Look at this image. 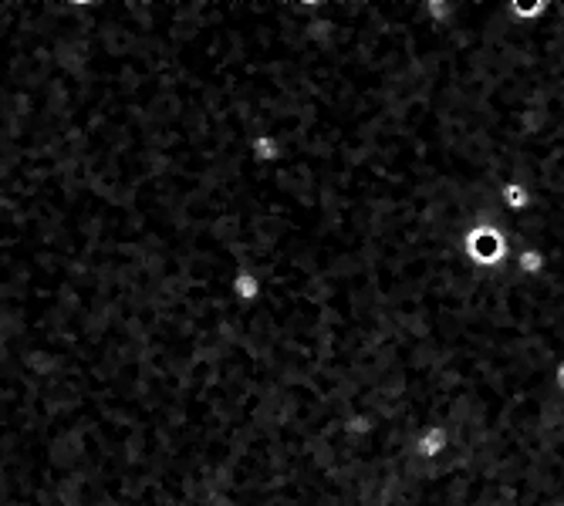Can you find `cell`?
I'll list each match as a JSON object with an SVG mask.
<instances>
[{"label": "cell", "instance_id": "cell-1", "mask_svg": "<svg viewBox=\"0 0 564 506\" xmlns=\"http://www.w3.org/2000/svg\"><path fill=\"white\" fill-rule=\"evenodd\" d=\"M463 253H466V260H470L473 267L497 270V267H503V263L514 257V246H510V240H507L497 227L480 223V227H473V230L463 236Z\"/></svg>", "mask_w": 564, "mask_h": 506}, {"label": "cell", "instance_id": "cell-2", "mask_svg": "<svg viewBox=\"0 0 564 506\" xmlns=\"http://www.w3.org/2000/svg\"><path fill=\"white\" fill-rule=\"evenodd\" d=\"M230 294L237 297V301H244V304H257L260 294H264V277L257 270H237V274L230 277Z\"/></svg>", "mask_w": 564, "mask_h": 506}, {"label": "cell", "instance_id": "cell-3", "mask_svg": "<svg viewBox=\"0 0 564 506\" xmlns=\"http://www.w3.org/2000/svg\"><path fill=\"white\" fill-rule=\"evenodd\" d=\"M497 196H500V206L510 216H524L534 206L531 189H527L524 183H503L500 189H497Z\"/></svg>", "mask_w": 564, "mask_h": 506}, {"label": "cell", "instance_id": "cell-4", "mask_svg": "<svg viewBox=\"0 0 564 506\" xmlns=\"http://www.w3.org/2000/svg\"><path fill=\"white\" fill-rule=\"evenodd\" d=\"M250 159L257 166H274L277 159H281V142L271 132H257V135L250 138Z\"/></svg>", "mask_w": 564, "mask_h": 506}, {"label": "cell", "instance_id": "cell-5", "mask_svg": "<svg viewBox=\"0 0 564 506\" xmlns=\"http://www.w3.org/2000/svg\"><path fill=\"white\" fill-rule=\"evenodd\" d=\"M544 253L537 250V246H517L514 250V267H517L520 277H541V270H544Z\"/></svg>", "mask_w": 564, "mask_h": 506}, {"label": "cell", "instance_id": "cell-6", "mask_svg": "<svg viewBox=\"0 0 564 506\" xmlns=\"http://www.w3.org/2000/svg\"><path fill=\"white\" fill-rule=\"evenodd\" d=\"M554 388H558V392L564 395V361L558 365V368H554Z\"/></svg>", "mask_w": 564, "mask_h": 506}]
</instances>
